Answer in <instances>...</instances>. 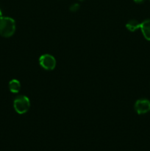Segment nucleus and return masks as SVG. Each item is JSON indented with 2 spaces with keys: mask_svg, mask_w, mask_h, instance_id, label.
Instances as JSON below:
<instances>
[{
  "mask_svg": "<svg viewBox=\"0 0 150 151\" xmlns=\"http://www.w3.org/2000/svg\"><path fill=\"white\" fill-rule=\"evenodd\" d=\"M2 17V11H1V10L0 9V18Z\"/></svg>",
  "mask_w": 150,
  "mask_h": 151,
  "instance_id": "9d476101",
  "label": "nucleus"
},
{
  "mask_svg": "<svg viewBox=\"0 0 150 151\" xmlns=\"http://www.w3.org/2000/svg\"><path fill=\"white\" fill-rule=\"evenodd\" d=\"M134 109L138 114H145L150 111V101L148 99H139L135 102Z\"/></svg>",
  "mask_w": 150,
  "mask_h": 151,
  "instance_id": "20e7f679",
  "label": "nucleus"
},
{
  "mask_svg": "<svg viewBox=\"0 0 150 151\" xmlns=\"http://www.w3.org/2000/svg\"><path fill=\"white\" fill-rule=\"evenodd\" d=\"M134 1H135V3H137V4H141V3L144 2L145 0H133Z\"/></svg>",
  "mask_w": 150,
  "mask_h": 151,
  "instance_id": "1a4fd4ad",
  "label": "nucleus"
},
{
  "mask_svg": "<svg viewBox=\"0 0 150 151\" xmlns=\"http://www.w3.org/2000/svg\"><path fill=\"white\" fill-rule=\"evenodd\" d=\"M30 100L25 95H19L13 101V108L19 114H26L30 109Z\"/></svg>",
  "mask_w": 150,
  "mask_h": 151,
  "instance_id": "f03ea898",
  "label": "nucleus"
},
{
  "mask_svg": "<svg viewBox=\"0 0 150 151\" xmlns=\"http://www.w3.org/2000/svg\"><path fill=\"white\" fill-rule=\"evenodd\" d=\"M39 64L41 67L47 71H51L56 67V59L50 54H44L40 56Z\"/></svg>",
  "mask_w": 150,
  "mask_h": 151,
  "instance_id": "7ed1b4c3",
  "label": "nucleus"
},
{
  "mask_svg": "<svg viewBox=\"0 0 150 151\" xmlns=\"http://www.w3.org/2000/svg\"><path fill=\"white\" fill-rule=\"evenodd\" d=\"M16 29V22L8 16L0 18V35L4 38H10L14 35Z\"/></svg>",
  "mask_w": 150,
  "mask_h": 151,
  "instance_id": "f257e3e1",
  "label": "nucleus"
},
{
  "mask_svg": "<svg viewBox=\"0 0 150 151\" xmlns=\"http://www.w3.org/2000/svg\"><path fill=\"white\" fill-rule=\"evenodd\" d=\"M79 7H80V6H79V4L78 3H74V4H72L69 7V10H70L71 12H74H74H76L79 10Z\"/></svg>",
  "mask_w": 150,
  "mask_h": 151,
  "instance_id": "6e6552de",
  "label": "nucleus"
},
{
  "mask_svg": "<svg viewBox=\"0 0 150 151\" xmlns=\"http://www.w3.org/2000/svg\"><path fill=\"white\" fill-rule=\"evenodd\" d=\"M149 1H150V0H149Z\"/></svg>",
  "mask_w": 150,
  "mask_h": 151,
  "instance_id": "f8f14e48",
  "label": "nucleus"
},
{
  "mask_svg": "<svg viewBox=\"0 0 150 151\" xmlns=\"http://www.w3.org/2000/svg\"><path fill=\"white\" fill-rule=\"evenodd\" d=\"M79 1H84V0H79Z\"/></svg>",
  "mask_w": 150,
  "mask_h": 151,
  "instance_id": "9b49d317",
  "label": "nucleus"
},
{
  "mask_svg": "<svg viewBox=\"0 0 150 151\" xmlns=\"http://www.w3.org/2000/svg\"><path fill=\"white\" fill-rule=\"evenodd\" d=\"M9 89L13 94H18L19 91H21V83L19 82V81L16 79H13L9 82L8 84Z\"/></svg>",
  "mask_w": 150,
  "mask_h": 151,
  "instance_id": "423d86ee",
  "label": "nucleus"
},
{
  "mask_svg": "<svg viewBox=\"0 0 150 151\" xmlns=\"http://www.w3.org/2000/svg\"><path fill=\"white\" fill-rule=\"evenodd\" d=\"M140 27H141V23L136 19H131L126 24V28L130 32H135L140 29Z\"/></svg>",
  "mask_w": 150,
  "mask_h": 151,
  "instance_id": "0eeeda50",
  "label": "nucleus"
},
{
  "mask_svg": "<svg viewBox=\"0 0 150 151\" xmlns=\"http://www.w3.org/2000/svg\"><path fill=\"white\" fill-rule=\"evenodd\" d=\"M140 29L141 30L144 38L150 41V19H146L141 22Z\"/></svg>",
  "mask_w": 150,
  "mask_h": 151,
  "instance_id": "39448f33",
  "label": "nucleus"
}]
</instances>
